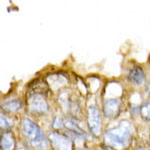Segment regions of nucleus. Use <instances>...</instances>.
Instances as JSON below:
<instances>
[{
    "mask_svg": "<svg viewBox=\"0 0 150 150\" xmlns=\"http://www.w3.org/2000/svg\"><path fill=\"white\" fill-rule=\"evenodd\" d=\"M87 121L90 131L95 136L100 135L101 132V116L98 108L96 106H90L88 109V116H87Z\"/></svg>",
    "mask_w": 150,
    "mask_h": 150,
    "instance_id": "39448f33",
    "label": "nucleus"
},
{
    "mask_svg": "<svg viewBox=\"0 0 150 150\" xmlns=\"http://www.w3.org/2000/svg\"><path fill=\"white\" fill-rule=\"evenodd\" d=\"M80 150H86V149H80Z\"/></svg>",
    "mask_w": 150,
    "mask_h": 150,
    "instance_id": "4468645a",
    "label": "nucleus"
},
{
    "mask_svg": "<svg viewBox=\"0 0 150 150\" xmlns=\"http://www.w3.org/2000/svg\"><path fill=\"white\" fill-rule=\"evenodd\" d=\"M131 131L126 122H121L120 125L107 130L104 135V141L107 146L116 150L125 149L130 143Z\"/></svg>",
    "mask_w": 150,
    "mask_h": 150,
    "instance_id": "f257e3e1",
    "label": "nucleus"
},
{
    "mask_svg": "<svg viewBox=\"0 0 150 150\" xmlns=\"http://www.w3.org/2000/svg\"><path fill=\"white\" fill-rule=\"evenodd\" d=\"M23 107V103L19 99H13V100H8L2 104V109L4 112L7 113H14L17 112Z\"/></svg>",
    "mask_w": 150,
    "mask_h": 150,
    "instance_id": "6e6552de",
    "label": "nucleus"
},
{
    "mask_svg": "<svg viewBox=\"0 0 150 150\" xmlns=\"http://www.w3.org/2000/svg\"><path fill=\"white\" fill-rule=\"evenodd\" d=\"M140 114L146 120H150V103H145L140 107Z\"/></svg>",
    "mask_w": 150,
    "mask_h": 150,
    "instance_id": "9b49d317",
    "label": "nucleus"
},
{
    "mask_svg": "<svg viewBox=\"0 0 150 150\" xmlns=\"http://www.w3.org/2000/svg\"><path fill=\"white\" fill-rule=\"evenodd\" d=\"M48 139L55 150H73V144L70 138L61 133L51 132L48 135Z\"/></svg>",
    "mask_w": 150,
    "mask_h": 150,
    "instance_id": "20e7f679",
    "label": "nucleus"
},
{
    "mask_svg": "<svg viewBox=\"0 0 150 150\" xmlns=\"http://www.w3.org/2000/svg\"><path fill=\"white\" fill-rule=\"evenodd\" d=\"M53 127L56 128V129H59V128L63 127V122H62V120L60 119L59 117H56L54 119V122H53Z\"/></svg>",
    "mask_w": 150,
    "mask_h": 150,
    "instance_id": "ddd939ff",
    "label": "nucleus"
},
{
    "mask_svg": "<svg viewBox=\"0 0 150 150\" xmlns=\"http://www.w3.org/2000/svg\"><path fill=\"white\" fill-rule=\"evenodd\" d=\"M0 120H1V128L2 129H8V128L11 127V123L8 121V119H7L3 114H1Z\"/></svg>",
    "mask_w": 150,
    "mask_h": 150,
    "instance_id": "f8f14e48",
    "label": "nucleus"
},
{
    "mask_svg": "<svg viewBox=\"0 0 150 150\" xmlns=\"http://www.w3.org/2000/svg\"><path fill=\"white\" fill-rule=\"evenodd\" d=\"M30 90H32V94H43L44 91L48 90V85L46 82H41L40 80L35 81L34 84H31L30 86Z\"/></svg>",
    "mask_w": 150,
    "mask_h": 150,
    "instance_id": "9d476101",
    "label": "nucleus"
},
{
    "mask_svg": "<svg viewBox=\"0 0 150 150\" xmlns=\"http://www.w3.org/2000/svg\"><path fill=\"white\" fill-rule=\"evenodd\" d=\"M28 109L32 114L43 115L49 111L46 98L43 94H31L28 98Z\"/></svg>",
    "mask_w": 150,
    "mask_h": 150,
    "instance_id": "7ed1b4c3",
    "label": "nucleus"
},
{
    "mask_svg": "<svg viewBox=\"0 0 150 150\" xmlns=\"http://www.w3.org/2000/svg\"><path fill=\"white\" fill-rule=\"evenodd\" d=\"M121 104L120 99H107L103 104L104 115L108 118L117 117L121 110Z\"/></svg>",
    "mask_w": 150,
    "mask_h": 150,
    "instance_id": "423d86ee",
    "label": "nucleus"
},
{
    "mask_svg": "<svg viewBox=\"0 0 150 150\" xmlns=\"http://www.w3.org/2000/svg\"><path fill=\"white\" fill-rule=\"evenodd\" d=\"M0 145H1L2 150H13L15 147V140H14L13 135L11 132H5L1 135V140H0Z\"/></svg>",
    "mask_w": 150,
    "mask_h": 150,
    "instance_id": "1a4fd4ad",
    "label": "nucleus"
},
{
    "mask_svg": "<svg viewBox=\"0 0 150 150\" xmlns=\"http://www.w3.org/2000/svg\"><path fill=\"white\" fill-rule=\"evenodd\" d=\"M128 79L130 82H132L135 85H140L145 80V73L143 69L139 66H136L134 68L130 70L129 74H128Z\"/></svg>",
    "mask_w": 150,
    "mask_h": 150,
    "instance_id": "0eeeda50",
    "label": "nucleus"
},
{
    "mask_svg": "<svg viewBox=\"0 0 150 150\" xmlns=\"http://www.w3.org/2000/svg\"><path fill=\"white\" fill-rule=\"evenodd\" d=\"M23 133L27 137L30 144L33 147L38 149H45L47 146V141L45 138V135L41 131V129L38 127L34 121H32L29 118H25L22 120L21 123Z\"/></svg>",
    "mask_w": 150,
    "mask_h": 150,
    "instance_id": "f03ea898",
    "label": "nucleus"
}]
</instances>
